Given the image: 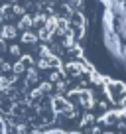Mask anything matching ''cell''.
<instances>
[{
  "label": "cell",
  "mask_w": 126,
  "mask_h": 134,
  "mask_svg": "<svg viewBox=\"0 0 126 134\" xmlns=\"http://www.w3.org/2000/svg\"><path fill=\"white\" fill-rule=\"evenodd\" d=\"M18 28L16 24H12V22H4V26H2V30H0V38L6 40V42H12V40L18 38Z\"/></svg>",
  "instance_id": "1"
},
{
  "label": "cell",
  "mask_w": 126,
  "mask_h": 134,
  "mask_svg": "<svg viewBox=\"0 0 126 134\" xmlns=\"http://www.w3.org/2000/svg\"><path fill=\"white\" fill-rule=\"evenodd\" d=\"M24 75H26V81H28L32 87L38 85L39 79H42V73H39V69L36 65H28V67H26V71H24Z\"/></svg>",
  "instance_id": "2"
},
{
  "label": "cell",
  "mask_w": 126,
  "mask_h": 134,
  "mask_svg": "<svg viewBox=\"0 0 126 134\" xmlns=\"http://www.w3.org/2000/svg\"><path fill=\"white\" fill-rule=\"evenodd\" d=\"M18 36H20L22 43H28V46H30V43L34 46V43H38V42H39V40H38V34L32 32V28H30V30H24V32L18 34Z\"/></svg>",
  "instance_id": "3"
},
{
  "label": "cell",
  "mask_w": 126,
  "mask_h": 134,
  "mask_svg": "<svg viewBox=\"0 0 126 134\" xmlns=\"http://www.w3.org/2000/svg\"><path fill=\"white\" fill-rule=\"evenodd\" d=\"M18 18H20V20L16 22L18 32H24V30H30V28H32V16H30L28 12L22 14V16H18Z\"/></svg>",
  "instance_id": "4"
},
{
  "label": "cell",
  "mask_w": 126,
  "mask_h": 134,
  "mask_svg": "<svg viewBox=\"0 0 126 134\" xmlns=\"http://www.w3.org/2000/svg\"><path fill=\"white\" fill-rule=\"evenodd\" d=\"M26 67H28V65H26V59L20 55V59H18V61L12 65V73H16V75H24Z\"/></svg>",
  "instance_id": "5"
},
{
  "label": "cell",
  "mask_w": 126,
  "mask_h": 134,
  "mask_svg": "<svg viewBox=\"0 0 126 134\" xmlns=\"http://www.w3.org/2000/svg\"><path fill=\"white\" fill-rule=\"evenodd\" d=\"M39 89H42L43 95H49V93H53V83H51L49 79H47V81H42V83H39Z\"/></svg>",
  "instance_id": "6"
},
{
  "label": "cell",
  "mask_w": 126,
  "mask_h": 134,
  "mask_svg": "<svg viewBox=\"0 0 126 134\" xmlns=\"http://www.w3.org/2000/svg\"><path fill=\"white\" fill-rule=\"evenodd\" d=\"M8 51L12 55H16V57H20V55H22V47L18 46V43H8Z\"/></svg>",
  "instance_id": "7"
},
{
  "label": "cell",
  "mask_w": 126,
  "mask_h": 134,
  "mask_svg": "<svg viewBox=\"0 0 126 134\" xmlns=\"http://www.w3.org/2000/svg\"><path fill=\"white\" fill-rule=\"evenodd\" d=\"M6 51H8V43H6V40L0 38V55H4Z\"/></svg>",
  "instance_id": "8"
}]
</instances>
